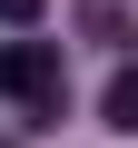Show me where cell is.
<instances>
[{"label": "cell", "instance_id": "6da1fadb", "mask_svg": "<svg viewBox=\"0 0 138 148\" xmlns=\"http://www.w3.org/2000/svg\"><path fill=\"white\" fill-rule=\"evenodd\" d=\"M0 89L30 119H59V40H10L0 49Z\"/></svg>", "mask_w": 138, "mask_h": 148}, {"label": "cell", "instance_id": "7a4b0ae2", "mask_svg": "<svg viewBox=\"0 0 138 148\" xmlns=\"http://www.w3.org/2000/svg\"><path fill=\"white\" fill-rule=\"evenodd\" d=\"M99 119H109V128H138V79H128V69H109V89H99Z\"/></svg>", "mask_w": 138, "mask_h": 148}, {"label": "cell", "instance_id": "3957f363", "mask_svg": "<svg viewBox=\"0 0 138 148\" xmlns=\"http://www.w3.org/2000/svg\"><path fill=\"white\" fill-rule=\"evenodd\" d=\"M40 10H49V0H0V20H10V30H40Z\"/></svg>", "mask_w": 138, "mask_h": 148}, {"label": "cell", "instance_id": "277c9868", "mask_svg": "<svg viewBox=\"0 0 138 148\" xmlns=\"http://www.w3.org/2000/svg\"><path fill=\"white\" fill-rule=\"evenodd\" d=\"M0 148H20V138H0Z\"/></svg>", "mask_w": 138, "mask_h": 148}]
</instances>
